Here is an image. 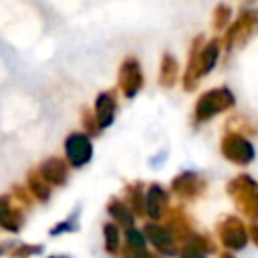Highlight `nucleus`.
<instances>
[{"instance_id": "f257e3e1", "label": "nucleus", "mask_w": 258, "mask_h": 258, "mask_svg": "<svg viewBox=\"0 0 258 258\" xmlns=\"http://www.w3.org/2000/svg\"><path fill=\"white\" fill-rule=\"evenodd\" d=\"M220 48H222L220 38L204 40V34H198L191 40L189 54H187V67L183 73V89L185 91H194L198 87L200 79L216 67V62L220 58Z\"/></svg>"}, {"instance_id": "f03ea898", "label": "nucleus", "mask_w": 258, "mask_h": 258, "mask_svg": "<svg viewBox=\"0 0 258 258\" xmlns=\"http://www.w3.org/2000/svg\"><path fill=\"white\" fill-rule=\"evenodd\" d=\"M226 191L242 216L254 222L258 220V181L254 177L248 173H238L228 181Z\"/></svg>"}, {"instance_id": "7ed1b4c3", "label": "nucleus", "mask_w": 258, "mask_h": 258, "mask_svg": "<svg viewBox=\"0 0 258 258\" xmlns=\"http://www.w3.org/2000/svg\"><path fill=\"white\" fill-rule=\"evenodd\" d=\"M236 105V97L228 87H216L206 93H202L194 107V119L196 123H206L212 117L232 109Z\"/></svg>"}, {"instance_id": "20e7f679", "label": "nucleus", "mask_w": 258, "mask_h": 258, "mask_svg": "<svg viewBox=\"0 0 258 258\" xmlns=\"http://www.w3.org/2000/svg\"><path fill=\"white\" fill-rule=\"evenodd\" d=\"M254 34H258V10L246 8L234 18L230 28L226 30L222 46L224 50H232L234 46H244Z\"/></svg>"}, {"instance_id": "39448f33", "label": "nucleus", "mask_w": 258, "mask_h": 258, "mask_svg": "<svg viewBox=\"0 0 258 258\" xmlns=\"http://www.w3.org/2000/svg\"><path fill=\"white\" fill-rule=\"evenodd\" d=\"M220 151H222V155H224L230 163L240 165V167L252 163L254 157H256L254 145H252L250 139H248L244 133H240V131H228V133H224V137H222V141H220Z\"/></svg>"}, {"instance_id": "423d86ee", "label": "nucleus", "mask_w": 258, "mask_h": 258, "mask_svg": "<svg viewBox=\"0 0 258 258\" xmlns=\"http://www.w3.org/2000/svg\"><path fill=\"white\" fill-rule=\"evenodd\" d=\"M216 234L226 250H244L250 240V228L238 216H224L216 224Z\"/></svg>"}, {"instance_id": "0eeeda50", "label": "nucleus", "mask_w": 258, "mask_h": 258, "mask_svg": "<svg viewBox=\"0 0 258 258\" xmlns=\"http://www.w3.org/2000/svg\"><path fill=\"white\" fill-rule=\"evenodd\" d=\"M64 157L71 167H83L93 157V141L89 133L75 131L64 139Z\"/></svg>"}, {"instance_id": "6e6552de", "label": "nucleus", "mask_w": 258, "mask_h": 258, "mask_svg": "<svg viewBox=\"0 0 258 258\" xmlns=\"http://www.w3.org/2000/svg\"><path fill=\"white\" fill-rule=\"evenodd\" d=\"M206 177L198 171H181L177 173L173 179H171V191L179 198V200H185V202H191V200H198L204 196L206 191Z\"/></svg>"}, {"instance_id": "1a4fd4ad", "label": "nucleus", "mask_w": 258, "mask_h": 258, "mask_svg": "<svg viewBox=\"0 0 258 258\" xmlns=\"http://www.w3.org/2000/svg\"><path fill=\"white\" fill-rule=\"evenodd\" d=\"M119 89L123 97L133 99L143 89V71L135 56H127L119 67Z\"/></svg>"}, {"instance_id": "9d476101", "label": "nucleus", "mask_w": 258, "mask_h": 258, "mask_svg": "<svg viewBox=\"0 0 258 258\" xmlns=\"http://www.w3.org/2000/svg\"><path fill=\"white\" fill-rule=\"evenodd\" d=\"M143 234L145 238L151 242V246L161 254V256H177V240L173 236V232L165 226V224H157V222H149L143 226Z\"/></svg>"}, {"instance_id": "9b49d317", "label": "nucleus", "mask_w": 258, "mask_h": 258, "mask_svg": "<svg viewBox=\"0 0 258 258\" xmlns=\"http://www.w3.org/2000/svg\"><path fill=\"white\" fill-rule=\"evenodd\" d=\"M169 196L167 191L159 185V183H151L147 187V194H145V216L153 222L165 218V214L169 212Z\"/></svg>"}, {"instance_id": "f8f14e48", "label": "nucleus", "mask_w": 258, "mask_h": 258, "mask_svg": "<svg viewBox=\"0 0 258 258\" xmlns=\"http://www.w3.org/2000/svg\"><path fill=\"white\" fill-rule=\"evenodd\" d=\"M0 206H2V214H0V228L6 232H20V228L24 226V212L12 204V196L10 194H2L0 198Z\"/></svg>"}, {"instance_id": "ddd939ff", "label": "nucleus", "mask_w": 258, "mask_h": 258, "mask_svg": "<svg viewBox=\"0 0 258 258\" xmlns=\"http://www.w3.org/2000/svg\"><path fill=\"white\" fill-rule=\"evenodd\" d=\"M38 173L50 185H64L69 179V161L62 157H48L38 165Z\"/></svg>"}, {"instance_id": "4468645a", "label": "nucleus", "mask_w": 258, "mask_h": 258, "mask_svg": "<svg viewBox=\"0 0 258 258\" xmlns=\"http://www.w3.org/2000/svg\"><path fill=\"white\" fill-rule=\"evenodd\" d=\"M165 226L173 232L175 240L179 242H185L196 230L191 228V222H189V216L181 210V208H169V212L165 214Z\"/></svg>"}, {"instance_id": "2eb2a0df", "label": "nucleus", "mask_w": 258, "mask_h": 258, "mask_svg": "<svg viewBox=\"0 0 258 258\" xmlns=\"http://www.w3.org/2000/svg\"><path fill=\"white\" fill-rule=\"evenodd\" d=\"M115 115H117V99H115V95L109 93V91L99 93L97 99H95V117H97L101 129H107L115 121Z\"/></svg>"}, {"instance_id": "dca6fc26", "label": "nucleus", "mask_w": 258, "mask_h": 258, "mask_svg": "<svg viewBox=\"0 0 258 258\" xmlns=\"http://www.w3.org/2000/svg\"><path fill=\"white\" fill-rule=\"evenodd\" d=\"M145 189H143V183L141 181H133V183H127L123 187V202L131 208V212L135 216H145Z\"/></svg>"}, {"instance_id": "f3484780", "label": "nucleus", "mask_w": 258, "mask_h": 258, "mask_svg": "<svg viewBox=\"0 0 258 258\" xmlns=\"http://www.w3.org/2000/svg\"><path fill=\"white\" fill-rule=\"evenodd\" d=\"M107 214L113 218V222L117 226H123L125 230L133 228L135 214L131 212V208L121 198H109V202H107Z\"/></svg>"}, {"instance_id": "a211bd4d", "label": "nucleus", "mask_w": 258, "mask_h": 258, "mask_svg": "<svg viewBox=\"0 0 258 258\" xmlns=\"http://www.w3.org/2000/svg\"><path fill=\"white\" fill-rule=\"evenodd\" d=\"M179 77V62L171 52H163L159 62V85L163 89H173Z\"/></svg>"}, {"instance_id": "6ab92c4d", "label": "nucleus", "mask_w": 258, "mask_h": 258, "mask_svg": "<svg viewBox=\"0 0 258 258\" xmlns=\"http://www.w3.org/2000/svg\"><path fill=\"white\" fill-rule=\"evenodd\" d=\"M26 189L30 191V196L38 202H48L50 200V183L38 173V169H30L26 173Z\"/></svg>"}, {"instance_id": "aec40b11", "label": "nucleus", "mask_w": 258, "mask_h": 258, "mask_svg": "<svg viewBox=\"0 0 258 258\" xmlns=\"http://www.w3.org/2000/svg\"><path fill=\"white\" fill-rule=\"evenodd\" d=\"M103 238H105V250L109 256H121V238H119V228L115 222H107L103 226Z\"/></svg>"}, {"instance_id": "412c9836", "label": "nucleus", "mask_w": 258, "mask_h": 258, "mask_svg": "<svg viewBox=\"0 0 258 258\" xmlns=\"http://www.w3.org/2000/svg\"><path fill=\"white\" fill-rule=\"evenodd\" d=\"M230 24H232V8L224 2H220L212 14V26H214V30L222 32V30H228Z\"/></svg>"}, {"instance_id": "4be33fe9", "label": "nucleus", "mask_w": 258, "mask_h": 258, "mask_svg": "<svg viewBox=\"0 0 258 258\" xmlns=\"http://www.w3.org/2000/svg\"><path fill=\"white\" fill-rule=\"evenodd\" d=\"M42 252V244H14L12 250H4L2 254L8 258H30Z\"/></svg>"}, {"instance_id": "5701e85b", "label": "nucleus", "mask_w": 258, "mask_h": 258, "mask_svg": "<svg viewBox=\"0 0 258 258\" xmlns=\"http://www.w3.org/2000/svg\"><path fill=\"white\" fill-rule=\"evenodd\" d=\"M183 244H189V246H196V248H200V250H204L206 254H214L216 252V244L208 238V236H204V234H200V232H194Z\"/></svg>"}, {"instance_id": "b1692460", "label": "nucleus", "mask_w": 258, "mask_h": 258, "mask_svg": "<svg viewBox=\"0 0 258 258\" xmlns=\"http://www.w3.org/2000/svg\"><path fill=\"white\" fill-rule=\"evenodd\" d=\"M121 258H153L147 250L145 244H129L125 242V246L121 248Z\"/></svg>"}, {"instance_id": "393cba45", "label": "nucleus", "mask_w": 258, "mask_h": 258, "mask_svg": "<svg viewBox=\"0 0 258 258\" xmlns=\"http://www.w3.org/2000/svg\"><path fill=\"white\" fill-rule=\"evenodd\" d=\"M77 228H79V224H77V218H75V214H73V216H69L67 220H62V222H58L56 226H52V228H50V234H52V236H58V234L75 232Z\"/></svg>"}, {"instance_id": "a878e982", "label": "nucleus", "mask_w": 258, "mask_h": 258, "mask_svg": "<svg viewBox=\"0 0 258 258\" xmlns=\"http://www.w3.org/2000/svg\"><path fill=\"white\" fill-rule=\"evenodd\" d=\"M83 125H85V129H87L89 135H95V133L101 131V125H99L95 113H91V111H83Z\"/></svg>"}, {"instance_id": "bb28decb", "label": "nucleus", "mask_w": 258, "mask_h": 258, "mask_svg": "<svg viewBox=\"0 0 258 258\" xmlns=\"http://www.w3.org/2000/svg\"><path fill=\"white\" fill-rule=\"evenodd\" d=\"M179 258H208V254L204 252V250H200V248H196V246H189V244H183L181 248H179V254H177Z\"/></svg>"}, {"instance_id": "cd10ccee", "label": "nucleus", "mask_w": 258, "mask_h": 258, "mask_svg": "<svg viewBox=\"0 0 258 258\" xmlns=\"http://www.w3.org/2000/svg\"><path fill=\"white\" fill-rule=\"evenodd\" d=\"M248 228H250V240H252L254 246L258 248V222H252Z\"/></svg>"}, {"instance_id": "c85d7f7f", "label": "nucleus", "mask_w": 258, "mask_h": 258, "mask_svg": "<svg viewBox=\"0 0 258 258\" xmlns=\"http://www.w3.org/2000/svg\"><path fill=\"white\" fill-rule=\"evenodd\" d=\"M220 258H236V256H234L232 252H222V254H220Z\"/></svg>"}, {"instance_id": "c756f323", "label": "nucleus", "mask_w": 258, "mask_h": 258, "mask_svg": "<svg viewBox=\"0 0 258 258\" xmlns=\"http://www.w3.org/2000/svg\"><path fill=\"white\" fill-rule=\"evenodd\" d=\"M50 258H64V256H50Z\"/></svg>"}, {"instance_id": "7c9ffc66", "label": "nucleus", "mask_w": 258, "mask_h": 258, "mask_svg": "<svg viewBox=\"0 0 258 258\" xmlns=\"http://www.w3.org/2000/svg\"><path fill=\"white\" fill-rule=\"evenodd\" d=\"M153 258H165V256H161V254H159V256H153Z\"/></svg>"}]
</instances>
